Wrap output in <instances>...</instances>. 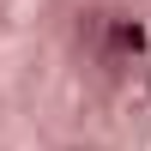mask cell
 Returning a JSON list of instances; mask_svg holds the SVG:
<instances>
[{
	"label": "cell",
	"instance_id": "cell-1",
	"mask_svg": "<svg viewBox=\"0 0 151 151\" xmlns=\"http://www.w3.org/2000/svg\"><path fill=\"white\" fill-rule=\"evenodd\" d=\"M145 55V24L139 18H109L103 24V60H133Z\"/></svg>",
	"mask_w": 151,
	"mask_h": 151
},
{
	"label": "cell",
	"instance_id": "cell-2",
	"mask_svg": "<svg viewBox=\"0 0 151 151\" xmlns=\"http://www.w3.org/2000/svg\"><path fill=\"white\" fill-rule=\"evenodd\" d=\"M145 97H151V73H145Z\"/></svg>",
	"mask_w": 151,
	"mask_h": 151
}]
</instances>
